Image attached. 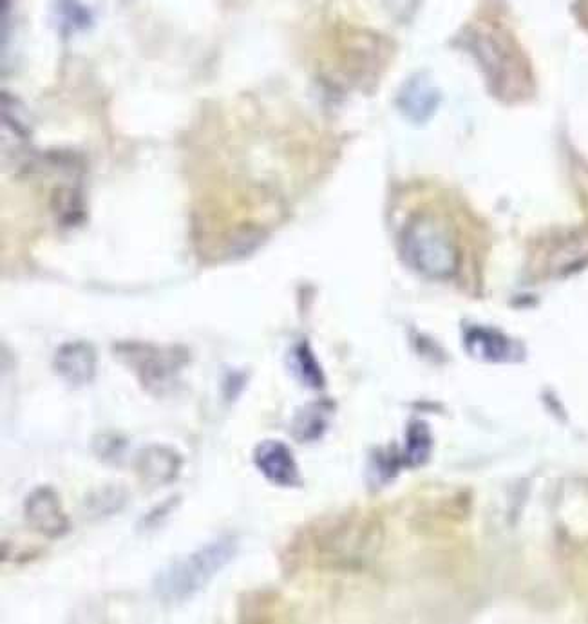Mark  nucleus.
Masks as SVG:
<instances>
[{
	"label": "nucleus",
	"mask_w": 588,
	"mask_h": 624,
	"mask_svg": "<svg viewBox=\"0 0 588 624\" xmlns=\"http://www.w3.org/2000/svg\"><path fill=\"white\" fill-rule=\"evenodd\" d=\"M236 550V539L221 536L205 547L176 559L154 579L156 596L165 605H180L189 601L190 597L200 594L209 585L221 568L227 567L236 556Z\"/></svg>",
	"instance_id": "1"
},
{
	"label": "nucleus",
	"mask_w": 588,
	"mask_h": 624,
	"mask_svg": "<svg viewBox=\"0 0 588 624\" xmlns=\"http://www.w3.org/2000/svg\"><path fill=\"white\" fill-rule=\"evenodd\" d=\"M402 250L409 263L429 277H447L458 265L453 241L433 219H415L404 232Z\"/></svg>",
	"instance_id": "2"
},
{
	"label": "nucleus",
	"mask_w": 588,
	"mask_h": 624,
	"mask_svg": "<svg viewBox=\"0 0 588 624\" xmlns=\"http://www.w3.org/2000/svg\"><path fill=\"white\" fill-rule=\"evenodd\" d=\"M24 518L31 529L46 538H60L69 530V518L51 487H38L29 494L24 503Z\"/></svg>",
	"instance_id": "3"
},
{
	"label": "nucleus",
	"mask_w": 588,
	"mask_h": 624,
	"mask_svg": "<svg viewBox=\"0 0 588 624\" xmlns=\"http://www.w3.org/2000/svg\"><path fill=\"white\" fill-rule=\"evenodd\" d=\"M96 364L98 357L95 348L80 341L64 344L53 360L58 377L73 388H82L93 382L96 377Z\"/></svg>",
	"instance_id": "4"
},
{
	"label": "nucleus",
	"mask_w": 588,
	"mask_h": 624,
	"mask_svg": "<svg viewBox=\"0 0 588 624\" xmlns=\"http://www.w3.org/2000/svg\"><path fill=\"white\" fill-rule=\"evenodd\" d=\"M254 462L270 482L286 487L299 482V469L294 456L285 444L277 440H266L257 445Z\"/></svg>",
	"instance_id": "5"
},
{
	"label": "nucleus",
	"mask_w": 588,
	"mask_h": 624,
	"mask_svg": "<svg viewBox=\"0 0 588 624\" xmlns=\"http://www.w3.org/2000/svg\"><path fill=\"white\" fill-rule=\"evenodd\" d=\"M440 95L437 89L426 82L422 76H415L409 80L400 91L399 107L402 114L411 122L424 123L435 114Z\"/></svg>",
	"instance_id": "6"
},
{
	"label": "nucleus",
	"mask_w": 588,
	"mask_h": 624,
	"mask_svg": "<svg viewBox=\"0 0 588 624\" xmlns=\"http://www.w3.org/2000/svg\"><path fill=\"white\" fill-rule=\"evenodd\" d=\"M180 465V456L167 447H149L138 454V471L149 482H171L180 471Z\"/></svg>",
	"instance_id": "7"
},
{
	"label": "nucleus",
	"mask_w": 588,
	"mask_h": 624,
	"mask_svg": "<svg viewBox=\"0 0 588 624\" xmlns=\"http://www.w3.org/2000/svg\"><path fill=\"white\" fill-rule=\"evenodd\" d=\"M467 348L480 359L505 360L509 353V342L493 331L473 330L467 333Z\"/></svg>",
	"instance_id": "8"
},
{
	"label": "nucleus",
	"mask_w": 588,
	"mask_h": 624,
	"mask_svg": "<svg viewBox=\"0 0 588 624\" xmlns=\"http://www.w3.org/2000/svg\"><path fill=\"white\" fill-rule=\"evenodd\" d=\"M292 366H294L297 377L303 380L306 386L310 388H321L323 386V373L317 366V362L313 359L312 353L308 350V346H299L295 348L292 355Z\"/></svg>",
	"instance_id": "9"
},
{
	"label": "nucleus",
	"mask_w": 588,
	"mask_h": 624,
	"mask_svg": "<svg viewBox=\"0 0 588 624\" xmlns=\"http://www.w3.org/2000/svg\"><path fill=\"white\" fill-rule=\"evenodd\" d=\"M60 8H62L64 19H67V24H73L75 28H82L89 22L87 11L76 0H62Z\"/></svg>",
	"instance_id": "10"
}]
</instances>
